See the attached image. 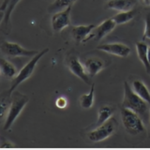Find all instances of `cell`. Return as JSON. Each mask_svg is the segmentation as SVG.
Segmentation results:
<instances>
[{"instance_id": "1", "label": "cell", "mask_w": 150, "mask_h": 150, "mask_svg": "<svg viewBox=\"0 0 150 150\" xmlns=\"http://www.w3.org/2000/svg\"><path fill=\"white\" fill-rule=\"evenodd\" d=\"M122 107L132 110L136 114H138L144 121L150 118L149 104L134 92L128 82H124V98Z\"/></svg>"}, {"instance_id": "2", "label": "cell", "mask_w": 150, "mask_h": 150, "mask_svg": "<svg viewBox=\"0 0 150 150\" xmlns=\"http://www.w3.org/2000/svg\"><path fill=\"white\" fill-rule=\"evenodd\" d=\"M29 101V98L27 96L23 95L20 92L16 90L11 94V105L7 112V118L4 123V129L8 130L11 129L12 125L14 124L18 116L21 115L22 111L25 109V107Z\"/></svg>"}, {"instance_id": "3", "label": "cell", "mask_w": 150, "mask_h": 150, "mask_svg": "<svg viewBox=\"0 0 150 150\" xmlns=\"http://www.w3.org/2000/svg\"><path fill=\"white\" fill-rule=\"evenodd\" d=\"M121 120L122 123H123L124 129L129 134L132 136H137L144 132L145 128L144 120L141 118V116L138 114H136L132 110L122 107Z\"/></svg>"}, {"instance_id": "4", "label": "cell", "mask_w": 150, "mask_h": 150, "mask_svg": "<svg viewBox=\"0 0 150 150\" xmlns=\"http://www.w3.org/2000/svg\"><path fill=\"white\" fill-rule=\"evenodd\" d=\"M48 52H49V48H45L42 51L39 52L36 55L33 56L30 61H28V62L23 66L20 71L17 73L16 76L13 78L11 82V86L8 89L9 93L12 94L23 82H25L28 78H30V76L33 74V72H34V70L37 67V64L39 63V61L41 59L42 56L46 54Z\"/></svg>"}, {"instance_id": "5", "label": "cell", "mask_w": 150, "mask_h": 150, "mask_svg": "<svg viewBox=\"0 0 150 150\" xmlns=\"http://www.w3.org/2000/svg\"><path fill=\"white\" fill-rule=\"evenodd\" d=\"M117 127H118V122L114 116H112L103 124L95 127L94 129L89 131L87 133V138L95 143L101 142L114 134Z\"/></svg>"}, {"instance_id": "6", "label": "cell", "mask_w": 150, "mask_h": 150, "mask_svg": "<svg viewBox=\"0 0 150 150\" xmlns=\"http://www.w3.org/2000/svg\"><path fill=\"white\" fill-rule=\"evenodd\" d=\"M0 51L5 55L11 57H33L39 53L38 51L27 50L20 44L7 40L3 41L0 45Z\"/></svg>"}, {"instance_id": "7", "label": "cell", "mask_w": 150, "mask_h": 150, "mask_svg": "<svg viewBox=\"0 0 150 150\" xmlns=\"http://www.w3.org/2000/svg\"><path fill=\"white\" fill-rule=\"evenodd\" d=\"M66 66L69 69V71L75 76L81 79L83 83L90 84V76L86 72V69L80 61L79 57L74 54H69L65 60Z\"/></svg>"}, {"instance_id": "8", "label": "cell", "mask_w": 150, "mask_h": 150, "mask_svg": "<svg viewBox=\"0 0 150 150\" xmlns=\"http://www.w3.org/2000/svg\"><path fill=\"white\" fill-rule=\"evenodd\" d=\"M71 6H69L65 9L54 12L51 19L52 28L54 32H61L66 27L70 25V12H71Z\"/></svg>"}, {"instance_id": "9", "label": "cell", "mask_w": 150, "mask_h": 150, "mask_svg": "<svg viewBox=\"0 0 150 150\" xmlns=\"http://www.w3.org/2000/svg\"><path fill=\"white\" fill-rule=\"evenodd\" d=\"M97 50L105 52L107 54H111L119 57H127L130 54V48L126 44L119 42H112V43H105L97 47Z\"/></svg>"}, {"instance_id": "10", "label": "cell", "mask_w": 150, "mask_h": 150, "mask_svg": "<svg viewBox=\"0 0 150 150\" xmlns=\"http://www.w3.org/2000/svg\"><path fill=\"white\" fill-rule=\"evenodd\" d=\"M116 25H117L116 23L115 22V20L112 18L106 19V20H104L101 23H100L98 26L95 27V29L93 30L90 36L88 37V40L91 39H94L97 41L100 40L105 36L110 34V33L115 29Z\"/></svg>"}, {"instance_id": "11", "label": "cell", "mask_w": 150, "mask_h": 150, "mask_svg": "<svg viewBox=\"0 0 150 150\" xmlns=\"http://www.w3.org/2000/svg\"><path fill=\"white\" fill-rule=\"evenodd\" d=\"M95 25H72L70 28V34L73 38L76 43L86 42L88 40V37L95 29Z\"/></svg>"}, {"instance_id": "12", "label": "cell", "mask_w": 150, "mask_h": 150, "mask_svg": "<svg viewBox=\"0 0 150 150\" xmlns=\"http://www.w3.org/2000/svg\"><path fill=\"white\" fill-rule=\"evenodd\" d=\"M137 4V0H109L104 8L106 9H114L116 11H127L134 8Z\"/></svg>"}, {"instance_id": "13", "label": "cell", "mask_w": 150, "mask_h": 150, "mask_svg": "<svg viewBox=\"0 0 150 150\" xmlns=\"http://www.w3.org/2000/svg\"><path fill=\"white\" fill-rule=\"evenodd\" d=\"M84 68L86 69V72L90 77H94L96 75L101 71L104 69L105 65L103 60L98 58H87L84 61Z\"/></svg>"}, {"instance_id": "14", "label": "cell", "mask_w": 150, "mask_h": 150, "mask_svg": "<svg viewBox=\"0 0 150 150\" xmlns=\"http://www.w3.org/2000/svg\"><path fill=\"white\" fill-rule=\"evenodd\" d=\"M116 108L112 105H103L102 107H100L98 112V120L95 124V127L100 126L106 122L108 119H110L112 116H114Z\"/></svg>"}, {"instance_id": "15", "label": "cell", "mask_w": 150, "mask_h": 150, "mask_svg": "<svg viewBox=\"0 0 150 150\" xmlns=\"http://www.w3.org/2000/svg\"><path fill=\"white\" fill-rule=\"evenodd\" d=\"M147 49L148 45H146L144 42H136V50H137L138 57L143 63L144 67L146 70V73L150 76V61L147 56Z\"/></svg>"}, {"instance_id": "16", "label": "cell", "mask_w": 150, "mask_h": 150, "mask_svg": "<svg viewBox=\"0 0 150 150\" xmlns=\"http://www.w3.org/2000/svg\"><path fill=\"white\" fill-rule=\"evenodd\" d=\"M20 1L21 0H5L4 3L2 4L0 9L5 12L4 20L2 23L5 27H8L9 21H11V16L12 14V11H14V8H16V6Z\"/></svg>"}, {"instance_id": "17", "label": "cell", "mask_w": 150, "mask_h": 150, "mask_svg": "<svg viewBox=\"0 0 150 150\" xmlns=\"http://www.w3.org/2000/svg\"><path fill=\"white\" fill-rule=\"evenodd\" d=\"M0 72L4 77L8 79H13L17 75V69L8 59L0 56Z\"/></svg>"}, {"instance_id": "18", "label": "cell", "mask_w": 150, "mask_h": 150, "mask_svg": "<svg viewBox=\"0 0 150 150\" xmlns=\"http://www.w3.org/2000/svg\"><path fill=\"white\" fill-rule=\"evenodd\" d=\"M132 89L136 94H138L150 106V91L147 86L144 83V82L140 81V80H135L132 83Z\"/></svg>"}, {"instance_id": "19", "label": "cell", "mask_w": 150, "mask_h": 150, "mask_svg": "<svg viewBox=\"0 0 150 150\" xmlns=\"http://www.w3.org/2000/svg\"><path fill=\"white\" fill-rule=\"evenodd\" d=\"M136 15H137V11L135 8H132L130 11H120L112 17V19L116 23V25H123V23H127L131 20H133Z\"/></svg>"}, {"instance_id": "20", "label": "cell", "mask_w": 150, "mask_h": 150, "mask_svg": "<svg viewBox=\"0 0 150 150\" xmlns=\"http://www.w3.org/2000/svg\"><path fill=\"white\" fill-rule=\"evenodd\" d=\"M94 91H95V83L91 84L90 91L87 94H83L79 98V104L83 109H90L94 104Z\"/></svg>"}, {"instance_id": "21", "label": "cell", "mask_w": 150, "mask_h": 150, "mask_svg": "<svg viewBox=\"0 0 150 150\" xmlns=\"http://www.w3.org/2000/svg\"><path fill=\"white\" fill-rule=\"evenodd\" d=\"M11 94L8 90L0 94V119H2L5 115L8 112V110L11 105Z\"/></svg>"}, {"instance_id": "22", "label": "cell", "mask_w": 150, "mask_h": 150, "mask_svg": "<svg viewBox=\"0 0 150 150\" xmlns=\"http://www.w3.org/2000/svg\"><path fill=\"white\" fill-rule=\"evenodd\" d=\"M75 2V0H55V1L49 7V11L50 12H57L65 9L66 8H68L69 6L71 5Z\"/></svg>"}, {"instance_id": "23", "label": "cell", "mask_w": 150, "mask_h": 150, "mask_svg": "<svg viewBox=\"0 0 150 150\" xmlns=\"http://www.w3.org/2000/svg\"><path fill=\"white\" fill-rule=\"evenodd\" d=\"M142 40H150V13L147 14L146 18H145V27H144V31L142 37Z\"/></svg>"}, {"instance_id": "24", "label": "cell", "mask_w": 150, "mask_h": 150, "mask_svg": "<svg viewBox=\"0 0 150 150\" xmlns=\"http://www.w3.org/2000/svg\"><path fill=\"white\" fill-rule=\"evenodd\" d=\"M55 106L59 109H64L68 106V100L65 97H59L55 100Z\"/></svg>"}, {"instance_id": "25", "label": "cell", "mask_w": 150, "mask_h": 150, "mask_svg": "<svg viewBox=\"0 0 150 150\" xmlns=\"http://www.w3.org/2000/svg\"><path fill=\"white\" fill-rule=\"evenodd\" d=\"M4 15H5V12H4L3 11H1V9H0V25H1V23H3Z\"/></svg>"}, {"instance_id": "26", "label": "cell", "mask_w": 150, "mask_h": 150, "mask_svg": "<svg viewBox=\"0 0 150 150\" xmlns=\"http://www.w3.org/2000/svg\"><path fill=\"white\" fill-rule=\"evenodd\" d=\"M143 3H144V6L150 7V0H143Z\"/></svg>"}, {"instance_id": "27", "label": "cell", "mask_w": 150, "mask_h": 150, "mask_svg": "<svg viewBox=\"0 0 150 150\" xmlns=\"http://www.w3.org/2000/svg\"><path fill=\"white\" fill-rule=\"evenodd\" d=\"M147 56H148V59L150 61V47H148V49H147Z\"/></svg>"}, {"instance_id": "28", "label": "cell", "mask_w": 150, "mask_h": 150, "mask_svg": "<svg viewBox=\"0 0 150 150\" xmlns=\"http://www.w3.org/2000/svg\"><path fill=\"white\" fill-rule=\"evenodd\" d=\"M150 110V109H149ZM149 124H150V118H149Z\"/></svg>"}, {"instance_id": "29", "label": "cell", "mask_w": 150, "mask_h": 150, "mask_svg": "<svg viewBox=\"0 0 150 150\" xmlns=\"http://www.w3.org/2000/svg\"><path fill=\"white\" fill-rule=\"evenodd\" d=\"M0 73H1V72H0Z\"/></svg>"}]
</instances>
